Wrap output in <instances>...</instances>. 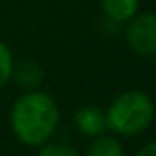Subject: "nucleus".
Here are the masks:
<instances>
[{"label": "nucleus", "instance_id": "f257e3e1", "mask_svg": "<svg viewBox=\"0 0 156 156\" xmlns=\"http://www.w3.org/2000/svg\"><path fill=\"white\" fill-rule=\"evenodd\" d=\"M58 105L42 91L22 94L11 109V127L15 136L26 145L45 144L58 125Z\"/></svg>", "mask_w": 156, "mask_h": 156}, {"label": "nucleus", "instance_id": "f03ea898", "mask_svg": "<svg viewBox=\"0 0 156 156\" xmlns=\"http://www.w3.org/2000/svg\"><path fill=\"white\" fill-rule=\"evenodd\" d=\"M154 118V102L144 91H125L118 94L107 109L105 123L120 136H134L145 131Z\"/></svg>", "mask_w": 156, "mask_h": 156}, {"label": "nucleus", "instance_id": "7ed1b4c3", "mask_svg": "<svg viewBox=\"0 0 156 156\" xmlns=\"http://www.w3.org/2000/svg\"><path fill=\"white\" fill-rule=\"evenodd\" d=\"M125 38L136 55L156 58V15L145 13L136 18L133 16L125 29Z\"/></svg>", "mask_w": 156, "mask_h": 156}, {"label": "nucleus", "instance_id": "20e7f679", "mask_svg": "<svg viewBox=\"0 0 156 156\" xmlns=\"http://www.w3.org/2000/svg\"><path fill=\"white\" fill-rule=\"evenodd\" d=\"M76 129L85 136H98L107 127L105 113L96 105H85L75 115Z\"/></svg>", "mask_w": 156, "mask_h": 156}, {"label": "nucleus", "instance_id": "39448f33", "mask_svg": "<svg viewBox=\"0 0 156 156\" xmlns=\"http://www.w3.org/2000/svg\"><path fill=\"white\" fill-rule=\"evenodd\" d=\"M104 13L115 20V22H123L131 20L136 16V11L140 7V0H100Z\"/></svg>", "mask_w": 156, "mask_h": 156}, {"label": "nucleus", "instance_id": "423d86ee", "mask_svg": "<svg viewBox=\"0 0 156 156\" xmlns=\"http://www.w3.org/2000/svg\"><path fill=\"white\" fill-rule=\"evenodd\" d=\"M13 76L16 80V83L22 87H37L44 78V71L37 62L24 60L20 62L18 67H13Z\"/></svg>", "mask_w": 156, "mask_h": 156}, {"label": "nucleus", "instance_id": "0eeeda50", "mask_svg": "<svg viewBox=\"0 0 156 156\" xmlns=\"http://www.w3.org/2000/svg\"><path fill=\"white\" fill-rule=\"evenodd\" d=\"M85 156H123V149L116 138L113 136H100L91 142Z\"/></svg>", "mask_w": 156, "mask_h": 156}, {"label": "nucleus", "instance_id": "6e6552de", "mask_svg": "<svg viewBox=\"0 0 156 156\" xmlns=\"http://www.w3.org/2000/svg\"><path fill=\"white\" fill-rule=\"evenodd\" d=\"M13 55L9 51V47L0 40V87H4L11 78H13Z\"/></svg>", "mask_w": 156, "mask_h": 156}, {"label": "nucleus", "instance_id": "1a4fd4ad", "mask_svg": "<svg viewBox=\"0 0 156 156\" xmlns=\"http://www.w3.org/2000/svg\"><path fill=\"white\" fill-rule=\"evenodd\" d=\"M38 156H78V153L69 144H49L40 149Z\"/></svg>", "mask_w": 156, "mask_h": 156}, {"label": "nucleus", "instance_id": "9d476101", "mask_svg": "<svg viewBox=\"0 0 156 156\" xmlns=\"http://www.w3.org/2000/svg\"><path fill=\"white\" fill-rule=\"evenodd\" d=\"M134 156H156V142H151V144H145Z\"/></svg>", "mask_w": 156, "mask_h": 156}]
</instances>
